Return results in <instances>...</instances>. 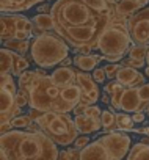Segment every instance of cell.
Returning a JSON list of instances; mask_svg holds the SVG:
<instances>
[{
  "instance_id": "obj_33",
  "label": "cell",
  "mask_w": 149,
  "mask_h": 160,
  "mask_svg": "<svg viewBox=\"0 0 149 160\" xmlns=\"http://www.w3.org/2000/svg\"><path fill=\"white\" fill-rule=\"evenodd\" d=\"M122 64L124 66H129V68H135V69H141L144 68L146 64V60H137V58H124L122 60Z\"/></svg>"
},
{
  "instance_id": "obj_9",
  "label": "cell",
  "mask_w": 149,
  "mask_h": 160,
  "mask_svg": "<svg viewBox=\"0 0 149 160\" xmlns=\"http://www.w3.org/2000/svg\"><path fill=\"white\" fill-rule=\"evenodd\" d=\"M127 28L130 32L132 41L135 44H149V8L137 11L127 21Z\"/></svg>"
},
{
  "instance_id": "obj_2",
  "label": "cell",
  "mask_w": 149,
  "mask_h": 160,
  "mask_svg": "<svg viewBox=\"0 0 149 160\" xmlns=\"http://www.w3.org/2000/svg\"><path fill=\"white\" fill-rule=\"evenodd\" d=\"M27 90L30 93L28 105L32 108L57 113H69L76 108L63 99V87L57 85L50 75H39L35 72V77Z\"/></svg>"
},
{
  "instance_id": "obj_20",
  "label": "cell",
  "mask_w": 149,
  "mask_h": 160,
  "mask_svg": "<svg viewBox=\"0 0 149 160\" xmlns=\"http://www.w3.org/2000/svg\"><path fill=\"white\" fill-rule=\"evenodd\" d=\"M126 160H149V144H144L141 141L132 144Z\"/></svg>"
},
{
  "instance_id": "obj_23",
  "label": "cell",
  "mask_w": 149,
  "mask_h": 160,
  "mask_svg": "<svg viewBox=\"0 0 149 160\" xmlns=\"http://www.w3.org/2000/svg\"><path fill=\"white\" fill-rule=\"evenodd\" d=\"M3 46L11 49L13 52H17L21 55H24L25 52H30V47H32V41L30 39H5L3 41Z\"/></svg>"
},
{
  "instance_id": "obj_26",
  "label": "cell",
  "mask_w": 149,
  "mask_h": 160,
  "mask_svg": "<svg viewBox=\"0 0 149 160\" xmlns=\"http://www.w3.org/2000/svg\"><path fill=\"white\" fill-rule=\"evenodd\" d=\"M116 126H118V130H135V122L132 119L130 115H127L126 112L124 113H116Z\"/></svg>"
},
{
  "instance_id": "obj_16",
  "label": "cell",
  "mask_w": 149,
  "mask_h": 160,
  "mask_svg": "<svg viewBox=\"0 0 149 160\" xmlns=\"http://www.w3.org/2000/svg\"><path fill=\"white\" fill-rule=\"evenodd\" d=\"M144 5L138 3L137 0H121L115 5V11L118 18H126V16H133L138 10H141Z\"/></svg>"
},
{
  "instance_id": "obj_39",
  "label": "cell",
  "mask_w": 149,
  "mask_h": 160,
  "mask_svg": "<svg viewBox=\"0 0 149 160\" xmlns=\"http://www.w3.org/2000/svg\"><path fill=\"white\" fill-rule=\"evenodd\" d=\"M93 50V46L91 44H83V46H79L77 49H74V52H77L80 55H90Z\"/></svg>"
},
{
  "instance_id": "obj_35",
  "label": "cell",
  "mask_w": 149,
  "mask_h": 160,
  "mask_svg": "<svg viewBox=\"0 0 149 160\" xmlns=\"http://www.w3.org/2000/svg\"><path fill=\"white\" fill-rule=\"evenodd\" d=\"M85 115H88V116H91V118H94V119H101V116H102V108L97 107L96 104H94V105H90V107H87Z\"/></svg>"
},
{
  "instance_id": "obj_8",
  "label": "cell",
  "mask_w": 149,
  "mask_h": 160,
  "mask_svg": "<svg viewBox=\"0 0 149 160\" xmlns=\"http://www.w3.org/2000/svg\"><path fill=\"white\" fill-rule=\"evenodd\" d=\"M110 152L113 160H124L132 148V140L130 137L122 132V130H115L110 133H104L102 137L97 138Z\"/></svg>"
},
{
  "instance_id": "obj_50",
  "label": "cell",
  "mask_w": 149,
  "mask_h": 160,
  "mask_svg": "<svg viewBox=\"0 0 149 160\" xmlns=\"http://www.w3.org/2000/svg\"><path fill=\"white\" fill-rule=\"evenodd\" d=\"M107 2H108L110 5H116L118 2H121V0H107Z\"/></svg>"
},
{
  "instance_id": "obj_13",
  "label": "cell",
  "mask_w": 149,
  "mask_h": 160,
  "mask_svg": "<svg viewBox=\"0 0 149 160\" xmlns=\"http://www.w3.org/2000/svg\"><path fill=\"white\" fill-rule=\"evenodd\" d=\"M74 122H76V127L82 135H90V133L99 132L102 129V121L101 119H94V118H91L85 113L83 115H76Z\"/></svg>"
},
{
  "instance_id": "obj_56",
  "label": "cell",
  "mask_w": 149,
  "mask_h": 160,
  "mask_svg": "<svg viewBox=\"0 0 149 160\" xmlns=\"http://www.w3.org/2000/svg\"><path fill=\"white\" fill-rule=\"evenodd\" d=\"M36 2H38V3H39V2H44V0H36Z\"/></svg>"
},
{
  "instance_id": "obj_30",
  "label": "cell",
  "mask_w": 149,
  "mask_h": 160,
  "mask_svg": "<svg viewBox=\"0 0 149 160\" xmlns=\"http://www.w3.org/2000/svg\"><path fill=\"white\" fill-rule=\"evenodd\" d=\"M33 122H35V121L30 118V115H19V116H16V118L11 121L13 127H14V129H21V130L27 129V127L32 126Z\"/></svg>"
},
{
  "instance_id": "obj_7",
  "label": "cell",
  "mask_w": 149,
  "mask_h": 160,
  "mask_svg": "<svg viewBox=\"0 0 149 160\" xmlns=\"http://www.w3.org/2000/svg\"><path fill=\"white\" fill-rule=\"evenodd\" d=\"M108 25V24H107ZM105 24H99V25H72V27H55L53 32L58 33L61 38H64L74 49H77L79 46L83 44H91L94 46V42L97 41V36L101 35V32L107 27ZM94 49V47H93Z\"/></svg>"
},
{
  "instance_id": "obj_12",
  "label": "cell",
  "mask_w": 149,
  "mask_h": 160,
  "mask_svg": "<svg viewBox=\"0 0 149 160\" xmlns=\"http://www.w3.org/2000/svg\"><path fill=\"white\" fill-rule=\"evenodd\" d=\"M80 160H113V158L107 151V148L99 140H94L80 151Z\"/></svg>"
},
{
  "instance_id": "obj_40",
  "label": "cell",
  "mask_w": 149,
  "mask_h": 160,
  "mask_svg": "<svg viewBox=\"0 0 149 160\" xmlns=\"http://www.w3.org/2000/svg\"><path fill=\"white\" fill-rule=\"evenodd\" d=\"M66 151H67V155H69L71 160H80V149H77V148H67Z\"/></svg>"
},
{
  "instance_id": "obj_6",
  "label": "cell",
  "mask_w": 149,
  "mask_h": 160,
  "mask_svg": "<svg viewBox=\"0 0 149 160\" xmlns=\"http://www.w3.org/2000/svg\"><path fill=\"white\" fill-rule=\"evenodd\" d=\"M133 44L130 32L127 25L121 21L110 22L97 36V41L94 42V49H97L102 55H126L129 53L130 46Z\"/></svg>"
},
{
  "instance_id": "obj_41",
  "label": "cell",
  "mask_w": 149,
  "mask_h": 160,
  "mask_svg": "<svg viewBox=\"0 0 149 160\" xmlns=\"http://www.w3.org/2000/svg\"><path fill=\"white\" fill-rule=\"evenodd\" d=\"M132 119H133V122H135V124H137V122H144V119H146V112H144V110H141V112L132 113Z\"/></svg>"
},
{
  "instance_id": "obj_17",
  "label": "cell",
  "mask_w": 149,
  "mask_h": 160,
  "mask_svg": "<svg viewBox=\"0 0 149 160\" xmlns=\"http://www.w3.org/2000/svg\"><path fill=\"white\" fill-rule=\"evenodd\" d=\"M16 16L17 14L2 13V30H0L2 41L14 38V33H16Z\"/></svg>"
},
{
  "instance_id": "obj_54",
  "label": "cell",
  "mask_w": 149,
  "mask_h": 160,
  "mask_svg": "<svg viewBox=\"0 0 149 160\" xmlns=\"http://www.w3.org/2000/svg\"><path fill=\"white\" fill-rule=\"evenodd\" d=\"M146 66H149V50H147V57H146Z\"/></svg>"
},
{
  "instance_id": "obj_3",
  "label": "cell",
  "mask_w": 149,
  "mask_h": 160,
  "mask_svg": "<svg viewBox=\"0 0 149 160\" xmlns=\"http://www.w3.org/2000/svg\"><path fill=\"white\" fill-rule=\"evenodd\" d=\"M52 16L55 27H72V25H99L110 24L108 14H101L91 10L82 0H58L52 5Z\"/></svg>"
},
{
  "instance_id": "obj_44",
  "label": "cell",
  "mask_w": 149,
  "mask_h": 160,
  "mask_svg": "<svg viewBox=\"0 0 149 160\" xmlns=\"http://www.w3.org/2000/svg\"><path fill=\"white\" fill-rule=\"evenodd\" d=\"M36 11H38V13H52V7H50L49 3H44V5L38 7Z\"/></svg>"
},
{
  "instance_id": "obj_42",
  "label": "cell",
  "mask_w": 149,
  "mask_h": 160,
  "mask_svg": "<svg viewBox=\"0 0 149 160\" xmlns=\"http://www.w3.org/2000/svg\"><path fill=\"white\" fill-rule=\"evenodd\" d=\"M102 60H105V61H108V63H118V61L124 60V57H122V55H108V57L102 55Z\"/></svg>"
},
{
  "instance_id": "obj_49",
  "label": "cell",
  "mask_w": 149,
  "mask_h": 160,
  "mask_svg": "<svg viewBox=\"0 0 149 160\" xmlns=\"http://www.w3.org/2000/svg\"><path fill=\"white\" fill-rule=\"evenodd\" d=\"M140 141H141V143H144V144H149V137H144V138H141Z\"/></svg>"
},
{
  "instance_id": "obj_55",
  "label": "cell",
  "mask_w": 149,
  "mask_h": 160,
  "mask_svg": "<svg viewBox=\"0 0 149 160\" xmlns=\"http://www.w3.org/2000/svg\"><path fill=\"white\" fill-rule=\"evenodd\" d=\"M144 112H146V115H147V116H149V104H147V105H146V110H144Z\"/></svg>"
},
{
  "instance_id": "obj_10",
  "label": "cell",
  "mask_w": 149,
  "mask_h": 160,
  "mask_svg": "<svg viewBox=\"0 0 149 160\" xmlns=\"http://www.w3.org/2000/svg\"><path fill=\"white\" fill-rule=\"evenodd\" d=\"M121 110L126 113H137L141 110H146V104L141 101L140 93H138V87H129L122 91L121 94V101H119Z\"/></svg>"
},
{
  "instance_id": "obj_28",
  "label": "cell",
  "mask_w": 149,
  "mask_h": 160,
  "mask_svg": "<svg viewBox=\"0 0 149 160\" xmlns=\"http://www.w3.org/2000/svg\"><path fill=\"white\" fill-rule=\"evenodd\" d=\"M0 88H5L13 94H16L19 91L17 87H16L14 78H13V74H2V77H0Z\"/></svg>"
},
{
  "instance_id": "obj_4",
  "label": "cell",
  "mask_w": 149,
  "mask_h": 160,
  "mask_svg": "<svg viewBox=\"0 0 149 160\" xmlns=\"http://www.w3.org/2000/svg\"><path fill=\"white\" fill-rule=\"evenodd\" d=\"M30 55L38 68L49 69L61 64V61L69 57V46L58 33L44 32L42 35L33 38Z\"/></svg>"
},
{
  "instance_id": "obj_1",
  "label": "cell",
  "mask_w": 149,
  "mask_h": 160,
  "mask_svg": "<svg viewBox=\"0 0 149 160\" xmlns=\"http://www.w3.org/2000/svg\"><path fill=\"white\" fill-rule=\"evenodd\" d=\"M0 143L10 160H58L60 155L58 144L42 130L28 132L25 129H13L2 133Z\"/></svg>"
},
{
  "instance_id": "obj_32",
  "label": "cell",
  "mask_w": 149,
  "mask_h": 160,
  "mask_svg": "<svg viewBox=\"0 0 149 160\" xmlns=\"http://www.w3.org/2000/svg\"><path fill=\"white\" fill-rule=\"evenodd\" d=\"M122 68V64H119V63H108V64H105L104 66V69H105V74H107V77L110 78V80H116V75H118V72H119V69Z\"/></svg>"
},
{
  "instance_id": "obj_46",
  "label": "cell",
  "mask_w": 149,
  "mask_h": 160,
  "mask_svg": "<svg viewBox=\"0 0 149 160\" xmlns=\"http://www.w3.org/2000/svg\"><path fill=\"white\" fill-rule=\"evenodd\" d=\"M58 160H71L69 155H67V151H60V155H58Z\"/></svg>"
},
{
  "instance_id": "obj_22",
  "label": "cell",
  "mask_w": 149,
  "mask_h": 160,
  "mask_svg": "<svg viewBox=\"0 0 149 160\" xmlns=\"http://www.w3.org/2000/svg\"><path fill=\"white\" fill-rule=\"evenodd\" d=\"M77 85L83 90V94H87V93H90V91H93L96 87H97V83L94 82V78H93V75H90L88 72H85V71H77Z\"/></svg>"
},
{
  "instance_id": "obj_53",
  "label": "cell",
  "mask_w": 149,
  "mask_h": 160,
  "mask_svg": "<svg viewBox=\"0 0 149 160\" xmlns=\"http://www.w3.org/2000/svg\"><path fill=\"white\" fill-rule=\"evenodd\" d=\"M146 137H149V126H146V132H144Z\"/></svg>"
},
{
  "instance_id": "obj_29",
  "label": "cell",
  "mask_w": 149,
  "mask_h": 160,
  "mask_svg": "<svg viewBox=\"0 0 149 160\" xmlns=\"http://www.w3.org/2000/svg\"><path fill=\"white\" fill-rule=\"evenodd\" d=\"M82 2H85L91 10L101 13V14H108V2L107 0H82Z\"/></svg>"
},
{
  "instance_id": "obj_14",
  "label": "cell",
  "mask_w": 149,
  "mask_h": 160,
  "mask_svg": "<svg viewBox=\"0 0 149 160\" xmlns=\"http://www.w3.org/2000/svg\"><path fill=\"white\" fill-rule=\"evenodd\" d=\"M52 80L60 85V87H64V85H71V83H77V71H74L71 66H60L57 68L52 74H50Z\"/></svg>"
},
{
  "instance_id": "obj_21",
  "label": "cell",
  "mask_w": 149,
  "mask_h": 160,
  "mask_svg": "<svg viewBox=\"0 0 149 160\" xmlns=\"http://www.w3.org/2000/svg\"><path fill=\"white\" fill-rule=\"evenodd\" d=\"M101 121H102V129L105 133H110V132H115L118 129L116 126V113L113 108H105L102 110V116H101Z\"/></svg>"
},
{
  "instance_id": "obj_36",
  "label": "cell",
  "mask_w": 149,
  "mask_h": 160,
  "mask_svg": "<svg viewBox=\"0 0 149 160\" xmlns=\"http://www.w3.org/2000/svg\"><path fill=\"white\" fill-rule=\"evenodd\" d=\"M90 143H91L90 137H88V135H82V133H80V135L77 137V140L74 141V148H77V149H80V151H82V149H83V148H87Z\"/></svg>"
},
{
  "instance_id": "obj_38",
  "label": "cell",
  "mask_w": 149,
  "mask_h": 160,
  "mask_svg": "<svg viewBox=\"0 0 149 160\" xmlns=\"http://www.w3.org/2000/svg\"><path fill=\"white\" fill-rule=\"evenodd\" d=\"M83 96H85V98H87V99H88V101H90V102H91L93 105H94V104H96V102H97V101L101 99L102 93H101V90H99V88L96 87V88H94L93 91H90V93H87V94H83Z\"/></svg>"
},
{
  "instance_id": "obj_11",
  "label": "cell",
  "mask_w": 149,
  "mask_h": 160,
  "mask_svg": "<svg viewBox=\"0 0 149 160\" xmlns=\"http://www.w3.org/2000/svg\"><path fill=\"white\" fill-rule=\"evenodd\" d=\"M116 80L121 85L127 87V88L129 87H140V85L146 83V75L141 74L135 68H129V66L122 64V68L119 69V72L116 75Z\"/></svg>"
},
{
  "instance_id": "obj_24",
  "label": "cell",
  "mask_w": 149,
  "mask_h": 160,
  "mask_svg": "<svg viewBox=\"0 0 149 160\" xmlns=\"http://www.w3.org/2000/svg\"><path fill=\"white\" fill-rule=\"evenodd\" d=\"M28 0H2V13H16L25 10Z\"/></svg>"
},
{
  "instance_id": "obj_5",
  "label": "cell",
  "mask_w": 149,
  "mask_h": 160,
  "mask_svg": "<svg viewBox=\"0 0 149 160\" xmlns=\"http://www.w3.org/2000/svg\"><path fill=\"white\" fill-rule=\"evenodd\" d=\"M39 124L42 132L50 137L60 146H69L79 137V130L74 119L69 113H57V112H44L42 116L35 121Z\"/></svg>"
},
{
  "instance_id": "obj_52",
  "label": "cell",
  "mask_w": 149,
  "mask_h": 160,
  "mask_svg": "<svg viewBox=\"0 0 149 160\" xmlns=\"http://www.w3.org/2000/svg\"><path fill=\"white\" fill-rule=\"evenodd\" d=\"M144 75H146V77H149V66H146V68H144Z\"/></svg>"
},
{
  "instance_id": "obj_43",
  "label": "cell",
  "mask_w": 149,
  "mask_h": 160,
  "mask_svg": "<svg viewBox=\"0 0 149 160\" xmlns=\"http://www.w3.org/2000/svg\"><path fill=\"white\" fill-rule=\"evenodd\" d=\"M42 113H44V112H41V110H36V108H32V110L28 112V115H30V118H32L33 121H38V119L42 116Z\"/></svg>"
},
{
  "instance_id": "obj_37",
  "label": "cell",
  "mask_w": 149,
  "mask_h": 160,
  "mask_svg": "<svg viewBox=\"0 0 149 160\" xmlns=\"http://www.w3.org/2000/svg\"><path fill=\"white\" fill-rule=\"evenodd\" d=\"M138 93H140V98H141V101L147 105L149 104V83L146 82V83H143V85H140L138 87Z\"/></svg>"
},
{
  "instance_id": "obj_27",
  "label": "cell",
  "mask_w": 149,
  "mask_h": 160,
  "mask_svg": "<svg viewBox=\"0 0 149 160\" xmlns=\"http://www.w3.org/2000/svg\"><path fill=\"white\" fill-rule=\"evenodd\" d=\"M147 50L149 47L144 46V44H132L130 49H129V57L130 58H137V60H146L147 57Z\"/></svg>"
},
{
  "instance_id": "obj_19",
  "label": "cell",
  "mask_w": 149,
  "mask_h": 160,
  "mask_svg": "<svg viewBox=\"0 0 149 160\" xmlns=\"http://www.w3.org/2000/svg\"><path fill=\"white\" fill-rule=\"evenodd\" d=\"M14 53L11 49L8 47H2L0 50V74H11L13 72V66H14Z\"/></svg>"
},
{
  "instance_id": "obj_25",
  "label": "cell",
  "mask_w": 149,
  "mask_h": 160,
  "mask_svg": "<svg viewBox=\"0 0 149 160\" xmlns=\"http://www.w3.org/2000/svg\"><path fill=\"white\" fill-rule=\"evenodd\" d=\"M28 66H30V63H28V60L24 57V55H21V53H14V66H13V75L14 77H21L25 71H28Z\"/></svg>"
},
{
  "instance_id": "obj_15",
  "label": "cell",
  "mask_w": 149,
  "mask_h": 160,
  "mask_svg": "<svg viewBox=\"0 0 149 160\" xmlns=\"http://www.w3.org/2000/svg\"><path fill=\"white\" fill-rule=\"evenodd\" d=\"M102 60V55H76L74 57V64H76L80 71H85V72H90V71H94L99 64V61Z\"/></svg>"
},
{
  "instance_id": "obj_18",
  "label": "cell",
  "mask_w": 149,
  "mask_h": 160,
  "mask_svg": "<svg viewBox=\"0 0 149 160\" xmlns=\"http://www.w3.org/2000/svg\"><path fill=\"white\" fill-rule=\"evenodd\" d=\"M32 22H33L35 28H38L42 33L55 28V19H53L52 13H38L36 16L32 18Z\"/></svg>"
},
{
  "instance_id": "obj_31",
  "label": "cell",
  "mask_w": 149,
  "mask_h": 160,
  "mask_svg": "<svg viewBox=\"0 0 149 160\" xmlns=\"http://www.w3.org/2000/svg\"><path fill=\"white\" fill-rule=\"evenodd\" d=\"M35 77V71H25L21 77H19V88L22 90H27L32 83V80Z\"/></svg>"
},
{
  "instance_id": "obj_45",
  "label": "cell",
  "mask_w": 149,
  "mask_h": 160,
  "mask_svg": "<svg viewBox=\"0 0 149 160\" xmlns=\"http://www.w3.org/2000/svg\"><path fill=\"white\" fill-rule=\"evenodd\" d=\"M101 101H102L104 104L110 105V104H112V96H110V94H107V93H104V94L101 96Z\"/></svg>"
},
{
  "instance_id": "obj_47",
  "label": "cell",
  "mask_w": 149,
  "mask_h": 160,
  "mask_svg": "<svg viewBox=\"0 0 149 160\" xmlns=\"http://www.w3.org/2000/svg\"><path fill=\"white\" fill-rule=\"evenodd\" d=\"M72 63H74V60H71L69 57H66V58L61 61V64H60V66H71Z\"/></svg>"
},
{
  "instance_id": "obj_34",
  "label": "cell",
  "mask_w": 149,
  "mask_h": 160,
  "mask_svg": "<svg viewBox=\"0 0 149 160\" xmlns=\"http://www.w3.org/2000/svg\"><path fill=\"white\" fill-rule=\"evenodd\" d=\"M93 78H94V82L96 83H105V80L108 78L107 77V74H105V69L104 68H96L94 71H93Z\"/></svg>"
},
{
  "instance_id": "obj_51",
  "label": "cell",
  "mask_w": 149,
  "mask_h": 160,
  "mask_svg": "<svg viewBox=\"0 0 149 160\" xmlns=\"http://www.w3.org/2000/svg\"><path fill=\"white\" fill-rule=\"evenodd\" d=\"M137 2H138V3H141V5H144V7H146V5H147V2H149V0H137Z\"/></svg>"
},
{
  "instance_id": "obj_48",
  "label": "cell",
  "mask_w": 149,
  "mask_h": 160,
  "mask_svg": "<svg viewBox=\"0 0 149 160\" xmlns=\"http://www.w3.org/2000/svg\"><path fill=\"white\" fill-rule=\"evenodd\" d=\"M0 160H10V157H8V154H7L5 151L0 152Z\"/></svg>"
}]
</instances>
